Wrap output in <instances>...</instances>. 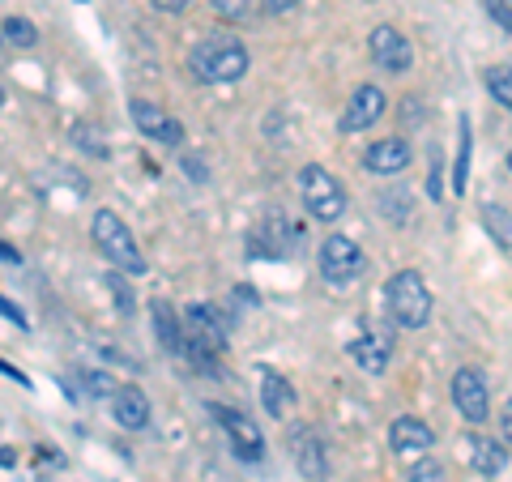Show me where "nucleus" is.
I'll return each mask as SVG.
<instances>
[{
	"mask_svg": "<svg viewBox=\"0 0 512 482\" xmlns=\"http://www.w3.org/2000/svg\"><path fill=\"white\" fill-rule=\"evenodd\" d=\"M483 227H487V235L495 239V244H500L504 252H512V214L504 210V205H495V201H487L483 205Z\"/></svg>",
	"mask_w": 512,
	"mask_h": 482,
	"instance_id": "nucleus-20",
	"label": "nucleus"
},
{
	"mask_svg": "<svg viewBox=\"0 0 512 482\" xmlns=\"http://www.w3.org/2000/svg\"><path fill=\"white\" fill-rule=\"evenodd\" d=\"M508 171H512V154H508Z\"/></svg>",
	"mask_w": 512,
	"mask_h": 482,
	"instance_id": "nucleus-38",
	"label": "nucleus"
},
{
	"mask_svg": "<svg viewBox=\"0 0 512 482\" xmlns=\"http://www.w3.org/2000/svg\"><path fill=\"white\" fill-rule=\"evenodd\" d=\"M256 384H261V406L265 414H274V419H286V414L295 410V389L291 380H286L282 372H274V367H256Z\"/></svg>",
	"mask_w": 512,
	"mask_h": 482,
	"instance_id": "nucleus-16",
	"label": "nucleus"
},
{
	"mask_svg": "<svg viewBox=\"0 0 512 482\" xmlns=\"http://www.w3.org/2000/svg\"><path fill=\"white\" fill-rule=\"evenodd\" d=\"M150 5H154V9H163V13H184L192 0H150Z\"/></svg>",
	"mask_w": 512,
	"mask_h": 482,
	"instance_id": "nucleus-32",
	"label": "nucleus"
},
{
	"mask_svg": "<svg viewBox=\"0 0 512 482\" xmlns=\"http://www.w3.org/2000/svg\"><path fill=\"white\" fill-rule=\"evenodd\" d=\"M483 9H487V18H491L495 26L512 35V0H483Z\"/></svg>",
	"mask_w": 512,
	"mask_h": 482,
	"instance_id": "nucleus-26",
	"label": "nucleus"
},
{
	"mask_svg": "<svg viewBox=\"0 0 512 482\" xmlns=\"http://www.w3.org/2000/svg\"><path fill=\"white\" fill-rule=\"evenodd\" d=\"M291 457L299 465V474L308 482H325L329 478V457H325V440L316 436V427L299 423L291 427Z\"/></svg>",
	"mask_w": 512,
	"mask_h": 482,
	"instance_id": "nucleus-9",
	"label": "nucleus"
},
{
	"mask_svg": "<svg viewBox=\"0 0 512 482\" xmlns=\"http://www.w3.org/2000/svg\"><path fill=\"white\" fill-rule=\"evenodd\" d=\"M453 406L461 410V419L483 427L491 419V393H487V380L474 372V367H461L453 372Z\"/></svg>",
	"mask_w": 512,
	"mask_h": 482,
	"instance_id": "nucleus-7",
	"label": "nucleus"
},
{
	"mask_svg": "<svg viewBox=\"0 0 512 482\" xmlns=\"http://www.w3.org/2000/svg\"><path fill=\"white\" fill-rule=\"evenodd\" d=\"M82 5H86V0H82Z\"/></svg>",
	"mask_w": 512,
	"mask_h": 482,
	"instance_id": "nucleus-39",
	"label": "nucleus"
},
{
	"mask_svg": "<svg viewBox=\"0 0 512 482\" xmlns=\"http://www.w3.org/2000/svg\"><path fill=\"white\" fill-rule=\"evenodd\" d=\"M363 167L372 175H402L410 167V141L406 137H380L367 146Z\"/></svg>",
	"mask_w": 512,
	"mask_h": 482,
	"instance_id": "nucleus-13",
	"label": "nucleus"
},
{
	"mask_svg": "<svg viewBox=\"0 0 512 482\" xmlns=\"http://www.w3.org/2000/svg\"><path fill=\"white\" fill-rule=\"evenodd\" d=\"M188 69H192L197 82L227 86V82H239V77L252 69V60H248V47L235 35H205L188 52Z\"/></svg>",
	"mask_w": 512,
	"mask_h": 482,
	"instance_id": "nucleus-1",
	"label": "nucleus"
},
{
	"mask_svg": "<svg viewBox=\"0 0 512 482\" xmlns=\"http://www.w3.org/2000/svg\"><path fill=\"white\" fill-rule=\"evenodd\" d=\"M295 248V227L286 218H265L261 227L252 231V244H248V252L252 256H286Z\"/></svg>",
	"mask_w": 512,
	"mask_h": 482,
	"instance_id": "nucleus-15",
	"label": "nucleus"
},
{
	"mask_svg": "<svg viewBox=\"0 0 512 482\" xmlns=\"http://www.w3.org/2000/svg\"><path fill=\"white\" fill-rule=\"evenodd\" d=\"M466 444H470V461H474L478 474H487V478L504 474V465H508V444L504 440L495 444L491 436H470Z\"/></svg>",
	"mask_w": 512,
	"mask_h": 482,
	"instance_id": "nucleus-19",
	"label": "nucleus"
},
{
	"mask_svg": "<svg viewBox=\"0 0 512 482\" xmlns=\"http://www.w3.org/2000/svg\"><path fill=\"white\" fill-rule=\"evenodd\" d=\"M500 440L512 448V397L504 401V410H500Z\"/></svg>",
	"mask_w": 512,
	"mask_h": 482,
	"instance_id": "nucleus-29",
	"label": "nucleus"
},
{
	"mask_svg": "<svg viewBox=\"0 0 512 482\" xmlns=\"http://www.w3.org/2000/svg\"><path fill=\"white\" fill-rule=\"evenodd\" d=\"M210 410H214V423L227 431L235 457H244V461H261V457H265V436H261V427H256L244 410H231V406H210Z\"/></svg>",
	"mask_w": 512,
	"mask_h": 482,
	"instance_id": "nucleus-6",
	"label": "nucleus"
},
{
	"mask_svg": "<svg viewBox=\"0 0 512 482\" xmlns=\"http://www.w3.org/2000/svg\"><path fill=\"white\" fill-rule=\"evenodd\" d=\"M470 120L461 116V146H457V163H453V188L457 192H466V184H470Z\"/></svg>",
	"mask_w": 512,
	"mask_h": 482,
	"instance_id": "nucleus-21",
	"label": "nucleus"
},
{
	"mask_svg": "<svg viewBox=\"0 0 512 482\" xmlns=\"http://www.w3.org/2000/svg\"><path fill=\"white\" fill-rule=\"evenodd\" d=\"M363 269H367V256L350 235H329L325 244H320V273H325V282L350 286L363 278Z\"/></svg>",
	"mask_w": 512,
	"mask_h": 482,
	"instance_id": "nucleus-5",
	"label": "nucleus"
},
{
	"mask_svg": "<svg viewBox=\"0 0 512 482\" xmlns=\"http://www.w3.org/2000/svg\"><path fill=\"white\" fill-rule=\"evenodd\" d=\"M406 482H444V465L440 461H419L414 470L406 474Z\"/></svg>",
	"mask_w": 512,
	"mask_h": 482,
	"instance_id": "nucleus-28",
	"label": "nucleus"
},
{
	"mask_svg": "<svg viewBox=\"0 0 512 482\" xmlns=\"http://www.w3.org/2000/svg\"><path fill=\"white\" fill-rule=\"evenodd\" d=\"M103 282H107V291H111V299H116V308H120L124 316H128V312H133V303H137V299H133V286H128V282H124V273H120V269H111V273H103Z\"/></svg>",
	"mask_w": 512,
	"mask_h": 482,
	"instance_id": "nucleus-24",
	"label": "nucleus"
},
{
	"mask_svg": "<svg viewBox=\"0 0 512 482\" xmlns=\"http://www.w3.org/2000/svg\"><path fill=\"white\" fill-rule=\"evenodd\" d=\"M0 372H5L9 380H18V384H30V376H26V372H18V367H9L5 359H0Z\"/></svg>",
	"mask_w": 512,
	"mask_h": 482,
	"instance_id": "nucleus-33",
	"label": "nucleus"
},
{
	"mask_svg": "<svg viewBox=\"0 0 512 482\" xmlns=\"http://www.w3.org/2000/svg\"><path fill=\"white\" fill-rule=\"evenodd\" d=\"M0 316H5V320H13V325H18V329H26V316H22L18 308H13V303H9L5 295H0Z\"/></svg>",
	"mask_w": 512,
	"mask_h": 482,
	"instance_id": "nucleus-31",
	"label": "nucleus"
},
{
	"mask_svg": "<svg viewBox=\"0 0 512 482\" xmlns=\"http://www.w3.org/2000/svg\"><path fill=\"white\" fill-rule=\"evenodd\" d=\"M150 325H154V337L167 355H184V320L175 316V308L167 299H154L150 303Z\"/></svg>",
	"mask_w": 512,
	"mask_h": 482,
	"instance_id": "nucleus-17",
	"label": "nucleus"
},
{
	"mask_svg": "<svg viewBox=\"0 0 512 482\" xmlns=\"http://www.w3.org/2000/svg\"><path fill=\"white\" fill-rule=\"evenodd\" d=\"M487 90L491 99L512 111V64H495V69H487Z\"/></svg>",
	"mask_w": 512,
	"mask_h": 482,
	"instance_id": "nucleus-22",
	"label": "nucleus"
},
{
	"mask_svg": "<svg viewBox=\"0 0 512 482\" xmlns=\"http://www.w3.org/2000/svg\"><path fill=\"white\" fill-rule=\"evenodd\" d=\"M367 47H372L376 69H384V73H410V64H414V47H410V39L402 35V30H393V26H376V30H372V39H367Z\"/></svg>",
	"mask_w": 512,
	"mask_h": 482,
	"instance_id": "nucleus-8",
	"label": "nucleus"
},
{
	"mask_svg": "<svg viewBox=\"0 0 512 482\" xmlns=\"http://www.w3.org/2000/svg\"><path fill=\"white\" fill-rule=\"evenodd\" d=\"M5 43H13V47H35L39 43V30H35V22L30 18H18V13H13V18H5Z\"/></svg>",
	"mask_w": 512,
	"mask_h": 482,
	"instance_id": "nucleus-23",
	"label": "nucleus"
},
{
	"mask_svg": "<svg viewBox=\"0 0 512 482\" xmlns=\"http://www.w3.org/2000/svg\"><path fill=\"white\" fill-rule=\"evenodd\" d=\"M13 461H18V457H13L9 448H5V453H0V465H13Z\"/></svg>",
	"mask_w": 512,
	"mask_h": 482,
	"instance_id": "nucleus-35",
	"label": "nucleus"
},
{
	"mask_svg": "<svg viewBox=\"0 0 512 482\" xmlns=\"http://www.w3.org/2000/svg\"><path fill=\"white\" fill-rule=\"evenodd\" d=\"M133 124L141 128L146 137H154V141H163V146H180L184 141V124L175 120V116H167L158 103H150V99H133Z\"/></svg>",
	"mask_w": 512,
	"mask_h": 482,
	"instance_id": "nucleus-10",
	"label": "nucleus"
},
{
	"mask_svg": "<svg viewBox=\"0 0 512 482\" xmlns=\"http://www.w3.org/2000/svg\"><path fill=\"white\" fill-rule=\"evenodd\" d=\"M82 384H86V393H94V397H111V393L120 389L116 380H107V372H86Z\"/></svg>",
	"mask_w": 512,
	"mask_h": 482,
	"instance_id": "nucleus-27",
	"label": "nucleus"
},
{
	"mask_svg": "<svg viewBox=\"0 0 512 482\" xmlns=\"http://www.w3.org/2000/svg\"><path fill=\"white\" fill-rule=\"evenodd\" d=\"M0 103H5V86H0Z\"/></svg>",
	"mask_w": 512,
	"mask_h": 482,
	"instance_id": "nucleus-37",
	"label": "nucleus"
},
{
	"mask_svg": "<svg viewBox=\"0 0 512 482\" xmlns=\"http://www.w3.org/2000/svg\"><path fill=\"white\" fill-rule=\"evenodd\" d=\"M350 359H355L367 376H384V367L393 359V342L380 329H363V333H355V342H350Z\"/></svg>",
	"mask_w": 512,
	"mask_h": 482,
	"instance_id": "nucleus-14",
	"label": "nucleus"
},
{
	"mask_svg": "<svg viewBox=\"0 0 512 482\" xmlns=\"http://www.w3.org/2000/svg\"><path fill=\"white\" fill-rule=\"evenodd\" d=\"M384 303H389V316L402 329H423L427 320H431V308H436V299H431V291H427V282H423L419 269L393 273L389 286H384Z\"/></svg>",
	"mask_w": 512,
	"mask_h": 482,
	"instance_id": "nucleus-2",
	"label": "nucleus"
},
{
	"mask_svg": "<svg viewBox=\"0 0 512 482\" xmlns=\"http://www.w3.org/2000/svg\"><path fill=\"white\" fill-rule=\"evenodd\" d=\"M389 444H393V453H427V448L436 444V431L419 419H393Z\"/></svg>",
	"mask_w": 512,
	"mask_h": 482,
	"instance_id": "nucleus-18",
	"label": "nucleus"
},
{
	"mask_svg": "<svg viewBox=\"0 0 512 482\" xmlns=\"http://www.w3.org/2000/svg\"><path fill=\"white\" fill-rule=\"evenodd\" d=\"M94 244H99V252L111 261V269L120 273H146V252L137 248L133 231H128V222H120V214L111 210H99L94 214Z\"/></svg>",
	"mask_w": 512,
	"mask_h": 482,
	"instance_id": "nucleus-3",
	"label": "nucleus"
},
{
	"mask_svg": "<svg viewBox=\"0 0 512 482\" xmlns=\"http://www.w3.org/2000/svg\"><path fill=\"white\" fill-rule=\"evenodd\" d=\"M218 18H227V22H244L248 13H252V0H210Z\"/></svg>",
	"mask_w": 512,
	"mask_h": 482,
	"instance_id": "nucleus-25",
	"label": "nucleus"
},
{
	"mask_svg": "<svg viewBox=\"0 0 512 482\" xmlns=\"http://www.w3.org/2000/svg\"><path fill=\"white\" fill-rule=\"evenodd\" d=\"M261 5L274 13V18H286V13H295V9H299V0H261Z\"/></svg>",
	"mask_w": 512,
	"mask_h": 482,
	"instance_id": "nucleus-30",
	"label": "nucleus"
},
{
	"mask_svg": "<svg viewBox=\"0 0 512 482\" xmlns=\"http://www.w3.org/2000/svg\"><path fill=\"white\" fill-rule=\"evenodd\" d=\"M0 47H5V30H0Z\"/></svg>",
	"mask_w": 512,
	"mask_h": 482,
	"instance_id": "nucleus-36",
	"label": "nucleus"
},
{
	"mask_svg": "<svg viewBox=\"0 0 512 482\" xmlns=\"http://www.w3.org/2000/svg\"><path fill=\"white\" fill-rule=\"evenodd\" d=\"M111 419L124 431H146L150 427V397L137 389V384H120L111 393Z\"/></svg>",
	"mask_w": 512,
	"mask_h": 482,
	"instance_id": "nucleus-12",
	"label": "nucleus"
},
{
	"mask_svg": "<svg viewBox=\"0 0 512 482\" xmlns=\"http://www.w3.org/2000/svg\"><path fill=\"white\" fill-rule=\"evenodd\" d=\"M0 256H5V261H9V265H22V252H18V248H9V244H5V239H0Z\"/></svg>",
	"mask_w": 512,
	"mask_h": 482,
	"instance_id": "nucleus-34",
	"label": "nucleus"
},
{
	"mask_svg": "<svg viewBox=\"0 0 512 482\" xmlns=\"http://www.w3.org/2000/svg\"><path fill=\"white\" fill-rule=\"evenodd\" d=\"M299 201L308 205L316 222H338L346 214V188L338 184V175H329L316 163L299 171Z\"/></svg>",
	"mask_w": 512,
	"mask_h": 482,
	"instance_id": "nucleus-4",
	"label": "nucleus"
},
{
	"mask_svg": "<svg viewBox=\"0 0 512 482\" xmlns=\"http://www.w3.org/2000/svg\"><path fill=\"white\" fill-rule=\"evenodd\" d=\"M384 111H389V99H384L380 86H359L350 94V103L342 111V133H363V128H372Z\"/></svg>",
	"mask_w": 512,
	"mask_h": 482,
	"instance_id": "nucleus-11",
	"label": "nucleus"
}]
</instances>
